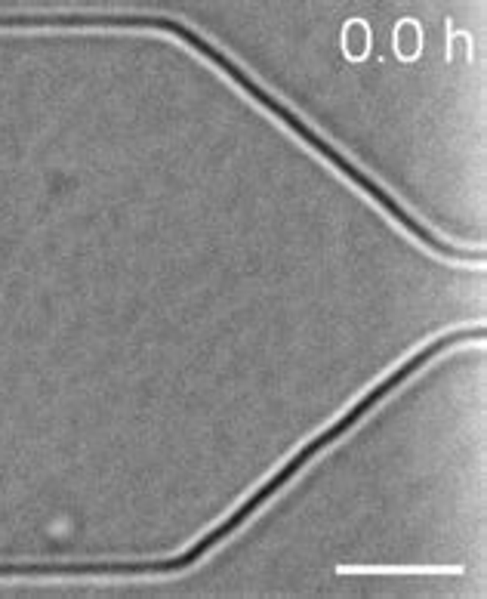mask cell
Returning <instances> with one entry per match:
<instances>
[{"label":"cell","instance_id":"obj_1","mask_svg":"<svg viewBox=\"0 0 487 599\" xmlns=\"http://www.w3.org/2000/svg\"><path fill=\"white\" fill-rule=\"evenodd\" d=\"M346 50L352 56H364V50H367V28L361 22H352L346 28Z\"/></svg>","mask_w":487,"mask_h":599},{"label":"cell","instance_id":"obj_2","mask_svg":"<svg viewBox=\"0 0 487 599\" xmlns=\"http://www.w3.org/2000/svg\"><path fill=\"white\" fill-rule=\"evenodd\" d=\"M395 47H398V50H401L404 56H413V53H417L419 37H417V25H413V22H404V25L398 28V35H395Z\"/></svg>","mask_w":487,"mask_h":599}]
</instances>
